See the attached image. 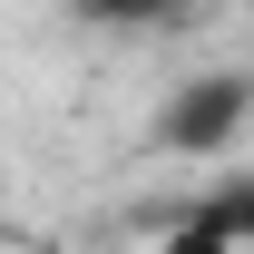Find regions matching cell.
Instances as JSON below:
<instances>
[{
	"label": "cell",
	"mask_w": 254,
	"mask_h": 254,
	"mask_svg": "<svg viewBox=\"0 0 254 254\" xmlns=\"http://www.w3.org/2000/svg\"><path fill=\"white\" fill-rule=\"evenodd\" d=\"M88 30H176L195 0H68Z\"/></svg>",
	"instance_id": "obj_3"
},
{
	"label": "cell",
	"mask_w": 254,
	"mask_h": 254,
	"mask_svg": "<svg viewBox=\"0 0 254 254\" xmlns=\"http://www.w3.org/2000/svg\"><path fill=\"white\" fill-rule=\"evenodd\" d=\"M235 127H254V78H245V68H195V78L166 88L157 147H176V157H225Z\"/></svg>",
	"instance_id": "obj_1"
},
{
	"label": "cell",
	"mask_w": 254,
	"mask_h": 254,
	"mask_svg": "<svg viewBox=\"0 0 254 254\" xmlns=\"http://www.w3.org/2000/svg\"><path fill=\"white\" fill-rule=\"evenodd\" d=\"M147 254H254V245H245V235H235L225 215H205V205H186V215L166 225V235H157Z\"/></svg>",
	"instance_id": "obj_2"
},
{
	"label": "cell",
	"mask_w": 254,
	"mask_h": 254,
	"mask_svg": "<svg viewBox=\"0 0 254 254\" xmlns=\"http://www.w3.org/2000/svg\"><path fill=\"white\" fill-rule=\"evenodd\" d=\"M195 205H205V215H225V225L254 245V176H235V186H215V195H195Z\"/></svg>",
	"instance_id": "obj_4"
}]
</instances>
